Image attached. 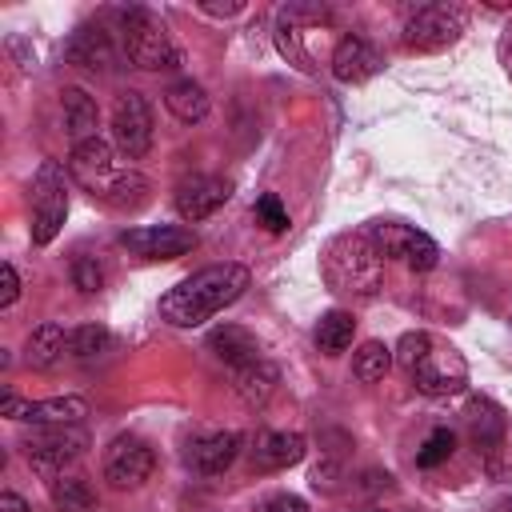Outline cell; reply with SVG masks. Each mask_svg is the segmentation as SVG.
Listing matches in <instances>:
<instances>
[{
	"mask_svg": "<svg viewBox=\"0 0 512 512\" xmlns=\"http://www.w3.org/2000/svg\"><path fill=\"white\" fill-rule=\"evenodd\" d=\"M464 424H468L472 444L484 452V460L496 464V456L508 448V412L488 396H472L464 408Z\"/></svg>",
	"mask_w": 512,
	"mask_h": 512,
	"instance_id": "14",
	"label": "cell"
},
{
	"mask_svg": "<svg viewBox=\"0 0 512 512\" xmlns=\"http://www.w3.org/2000/svg\"><path fill=\"white\" fill-rule=\"evenodd\" d=\"M256 512H308V504H304L300 496H292V492H276V496H268Z\"/></svg>",
	"mask_w": 512,
	"mask_h": 512,
	"instance_id": "34",
	"label": "cell"
},
{
	"mask_svg": "<svg viewBox=\"0 0 512 512\" xmlns=\"http://www.w3.org/2000/svg\"><path fill=\"white\" fill-rule=\"evenodd\" d=\"M60 112H64V132L84 144L96 136V124H100V112H96V100L84 92V88H64L60 92Z\"/></svg>",
	"mask_w": 512,
	"mask_h": 512,
	"instance_id": "22",
	"label": "cell"
},
{
	"mask_svg": "<svg viewBox=\"0 0 512 512\" xmlns=\"http://www.w3.org/2000/svg\"><path fill=\"white\" fill-rule=\"evenodd\" d=\"M352 332H356L352 312L332 308V312H324V316H320V324H316V348H320V352H328V356H340V352L352 344Z\"/></svg>",
	"mask_w": 512,
	"mask_h": 512,
	"instance_id": "25",
	"label": "cell"
},
{
	"mask_svg": "<svg viewBox=\"0 0 512 512\" xmlns=\"http://www.w3.org/2000/svg\"><path fill=\"white\" fill-rule=\"evenodd\" d=\"M104 348H108V328H100V324H80V328L68 332V352L76 360H92Z\"/></svg>",
	"mask_w": 512,
	"mask_h": 512,
	"instance_id": "29",
	"label": "cell"
},
{
	"mask_svg": "<svg viewBox=\"0 0 512 512\" xmlns=\"http://www.w3.org/2000/svg\"><path fill=\"white\" fill-rule=\"evenodd\" d=\"M208 348H212L224 364H232V368H244V364H252V360H264V356H260V340H256L248 328H240V324H220V328H212Z\"/></svg>",
	"mask_w": 512,
	"mask_h": 512,
	"instance_id": "21",
	"label": "cell"
},
{
	"mask_svg": "<svg viewBox=\"0 0 512 512\" xmlns=\"http://www.w3.org/2000/svg\"><path fill=\"white\" fill-rule=\"evenodd\" d=\"M504 512H512V500H508V504H504Z\"/></svg>",
	"mask_w": 512,
	"mask_h": 512,
	"instance_id": "38",
	"label": "cell"
},
{
	"mask_svg": "<svg viewBox=\"0 0 512 512\" xmlns=\"http://www.w3.org/2000/svg\"><path fill=\"white\" fill-rule=\"evenodd\" d=\"M504 68H508V76H512V44L504 48Z\"/></svg>",
	"mask_w": 512,
	"mask_h": 512,
	"instance_id": "37",
	"label": "cell"
},
{
	"mask_svg": "<svg viewBox=\"0 0 512 512\" xmlns=\"http://www.w3.org/2000/svg\"><path fill=\"white\" fill-rule=\"evenodd\" d=\"M120 24H124V52H128V60H132L136 68H144V72H164V68H180V64H184L180 48L172 44V36H168V28L160 24L156 12H148V8H128Z\"/></svg>",
	"mask_w": 512,
	"mask_h": 512,
	"instance_id": "5",
	"label": "cell"
},
{
	"mask_svg": "<svg viewBox=\"0 0 512 512\" xmlns=\"http://www.w3.org/2000/svg\"><path fill=\"white\" fill-rule=\"evenodd\" d=\"M16 296H20V276H16V268L4 260V264H0V308H12Z\"/></svg>",
	"mask_w": 512,
	"mask_h": 512,
	"instance_id": "33",
	"label": "cell"
},
{
	"mask_svg": "<svg viewBox=\"0 0 512 512\" xmlns=\"http://www.w3.org/2000/svg\"><path fill=\"white\" fill-rule=\"evenodd\" d=\"M0 416L8 420H24L36 428H56V424H80L88 416L84 396H48V400H20V396H4L0 400Z\"/></svg>",
	"mask_w": 512,
	"mask_h": 512,
	"instance_id": "13",
	"label": "cell"
},
{
	"mask_svg": "<svg viewBox=\"0 0 512 512\" xmlns=\"http://www.w3.org/2000/svg\"><path fill=\"white\" fill-rule=\"evenodd\" d=\"M392 360H396L392 348H384L380 340H364V344L356 348V356H352V376H356L360 384H376V380L388 376Z\"/></svg>",
	"mask_w": 512,
	"mask_h": 512,
	"instance_id": "28",
	"label": "cell"
},
{
	"mask_svg": "<svg viewBox=\"0 0 512 512\" xmlns=\"http://www.w3.org/2000/svg\"><path fill=\"white\" fill-rule=\"evenodd\" d=\"M380 68H384V56H380L360 32L340 36V44H336V52H332V76H336L340 84H360V80L376 76Z\"/></svg>",
	"mask_w": 512,
	"mask_h": 512,
	"instance_id": "17",
	"label": "cell"
},
{
	"mask_svg": "<svg viewBox=\"0 0 512 512\" xmlns=\"http://www.w3.org/2000/svg\"><path fill=\"white\" fill-rule=\"evenodd\" d=\"M320 276L340 296H372L384 280V252L372 244L364 228L340 232L328 240L320 256Z\"/></svg>",
	"mask_w": 512,
	"mask_h": 512,
	"instance_id": "4",
	"label": "cell"
},
{
	"mask_svg": "<svg viewBox=\"0 0 512 512\" xmlns=\"http://www.w3.org/2000/svg\"><path fill=\"white\" fill-rule=\"evenodd\" d=\"M164 108L180 120V124H200L208 116V92L196 84V80H176L164 88Z\"/></svg>",
	"mask_w": 512,
	"mask_h": 512,
	"instance_id": "23",
	"label": "cell"
},
{
	"mask_svg": "<svg viewBox=\"0 0 512 512\" xmlns=\"http://www.w3.org/2000/svg\"><path fill=\"white\" fill-rule=\"evenodd\" d=\"M240 432H204V436H192L188 448H184V464L200 476H220L232 468V460L240 456Z\"/></svg>",
	"mask_w": 512,
	"mask_h": 512,
	"instance_id": "16",
	"label": "cell"
},
{
	"mask_svg": "<svg viewBox=\"0 0 512 512\" xmlns=\"http://www.w3.org/2000/svg\"><path fill=\"white\" fill-rule=\"evenodd\" d=\"M120 244L140 260H176L196 248V232L180 224H144V228H124Z\"/></svg>",
	"mask_w": 512,
	"mask_h": 512,
	"instance_id": "12",
	"label": "cell"
},
{
	"mask_svg": "<svg viewBox=\"0 0 512 512\" xmlns=\"http://www.w3.org/2000/svg\"><path fill=\"white\" fill-rule=\"evenodd\" d=\"M68 348V332L56 324V320H44L28 332V344H24V360L32 368H52Z\"/></svg>",
	"mask_w": 512,
	"mask_h": 512,
	"instance_id": "24",
	"label": "cell"
},
{
	"mask_svg": "<svg viewBox=\"0 0 512 512\" xmlns=\"http://www.w3.org/2000/svg\"><path fill=\"white\" fill-rule=\"evenodd\" d=\"M452 448H456V436H452V428H436L424 444H420V452H416V464L420 468H436V464H444L448 456H452Z\"/></svg>",
	"mask_w": 512,
	"mask_h": 512,
	"instance_id": "30",
	"label": "cell"
},
{
	"mask_svg": "<svg viewBox=\"0 0 512 512\" xmlns=\"http://www.w3.org/2000/svg\"><path fill=\"white\" fill-rule=\"evenodd\" d=\"M396 364L408 372V380L424 396H456L468 384L464 356L432 332H404L396 344Z\"/></svg>",
	"mask_w": 512,
	"mask_h": 512,
	"instance_id": "3",
	"label": "cell"
},
{
	"mask_svg": "<svg viewBox=\"0 0 512 512\" xmlns=\"http://www.w3.org/2000/svg\"><path fill=\"white\" fill-rule=\"evenodd\" d=\"M112 144L128 156L140 160L152 148V104L144 100V92H124L112 108Z\"/></svg>",
	"mask_w": 512,
	"mask_h": 512,
	"instance_id": "11",
	"label": "cell"
},
{
	"mask_svg": "<svg viewBox=\"0 0 512 512\" xmlns=\"http://www.w3.org/2000/svg\"><path fill=\"white\" fill-rule=\"evenodd\" d=\"M256 220H260L268 232H284V228H288V212H284V204H280L272 192L256 200Z\"/></svg>",
	"mask_w": 512,
	"mask_h": 512,
	"instance_id": "32",
	"label": "cell"
},
{
	"mask_svg": "<svg viewBox=\"0 0 512 512\" xmlns=\"http://www.w3.org/2000/svg\"><path fill=\"white\" fill-rule=\"evenodd\" d=\"M24 448H28V464H32L40 476L56 480V476L64 472V464H72V460L84 456V448H88V432H84L80 424L36 428V432L28 436Z\"/></svg>",
	"mask_w": 512,
	"mask_h": 512,
	"instance_id": "9",
	"label": "cell"
},
{
	"mask_svg": "<svg viewBox=\"0 0 512 512\" xmlns=\"http://www.w3.org/2000/svg\"><path fill=\"white\" fill-rule=\"evenodd\" d=\"M204 12H212V16H236L240 12V4H200Z\"/></svg>",
	"mask_w": 512,
	"mask_h": 512,
	"instance_id": "36",
	"label": "cell"
},
{
	"mask_svg": "<svg viewBox=\"0 0 512 512\" xmlns=\"http://www.w3.org/2000/svg\"><path fill=\"white\" fill-rule=\"evenodd\" d=\"M276 48H280L296 68L312 72V56H308L304 44H300V12H296V4H288V8L276 12Z\"/></svg>",
	"mask_w": 512,
	"mask_h": 512,
	"instance_id": "26",
	"label": "cell"
},
{
	"mask_svg": "<svg viewBox=\"0 0 512 512\" xmlns=\"http://www.w3.org/2000/svg\"><path fill=\"white\" fill-rule=\"evenodd\" d=\"M364 232L372 236V244L384 252V256H400L412 272H432L440 264V248L428 232L412 228V224H400V220H372L364 224Z\"/></svg>",
	"mask_w": 512,
	"mask_h": 512,
	"instance_id": "8",
	"label": "cell"
},
{
	"mask_svg": "<svg viewBox=\"0 0 512 512\" xmlns=\"http://www.w3.org/2000/svg\"><path fill=\"white\" fill-rule=\"evenodd\" d=\"M0 512H28V504L16 492H0Z\"/></svg>",
	"mask_w": 512,
	"mask_h": 512,
	"instance_id": "35",
	"label": "cell"
},
{
	"mask_svg": "<svg viewBox=\"0 0 512 512\" xmlns=\"http://www.w3.org/2000/svg\"><path fill=\"white\" fill-rule=\"evenodd\" d=\"M464 24H468V16H464L460 4H444V0L440 4H420L416 12H408L400 44L408 52H440V48L460 40Z\"/></svg>",
	"mask_w": 512,
	"mask_h": 512,
	"instance_id": "6",
	"label": "cell"
},
{
	"mask_svg": "<svg viewBox=\"0 0 512 512\" xmlns=\"http://www.w3.org/2000/svg\"><path fill=\"white\" fill-rule=\"evenodd\" d=\"M156 468V452L140 440V436H116L108 448H104V460H100V472L112 488L120 492H132L140 488Z\"/></svg>",
	"mask_w": 512,
	"mask_h": 512,
	"instance_id": "10",
	"label": "cell"
},
{
	"mask_svg": "<svg viewBox=\"0 0 512 512\" xmlns=\"http://www.w3.org/2000/svg\"><path fill=\"white\" fill-rule=\"evenodd\" d=\"M52 504L56 512H96V492L84 476H56L52 480Z\"/></svg>",
	"mask_w": 512,
	"mask_h": 512,
	"instance_id": "27",
	"label": "cell"
},
{
	"mask_svg": "<svg viewBox=\"0 0 512 512\" xmlns=\"http://www.w3.org/2000/svg\"><path fill=\"white\" fill-rule=\"evenodd\" d=\"M376 512H384V508H376Z\"/></svg>",
	"mask_w": 512,
	"mask_h": 512,
	"instance_id": "39",
	"label": "cell"
},
{
	"mask_svg": "<svg viewBox=\"0 0 512 512\" xmlns=\"http://www.w3.org/2000/svg\"><path fill=\"white\" fill-rule=\"evenodd\" d=\"M276 384H280V368L268 360H252L244 368H232V388L248 408H264L268 396L276 392Z\"/></svg>",
	"mask_w": 512,
	"mask_h": 512,
	"instance_id": "20",
	"label": "cell"
},
{
	"mask_svg": "<svg viewBox=\"0 0 512 512\" xmlns=\"http://www.w3.org/2000/svg\"><path fill=\"white\" fill-rule=\"evenodd\" d=\"M304 452H308V440L300 432H260L252 448V464L260 472H280V468L300 464Z\"/></svg>",
	"mask_w": 512,
	"mask_h": 512,
	"instance_id": "19",
	"label": "cell"
},
{
	"mask_svg": "<svg viewBox=\"0 0 512 512\" xmlns=\"http://www.w3.org/2000/svg\"><path fill=\"white\" fill-rule=\"evenodd\" d=\"M248 280L252 276L244 264H232V260L208 264L160 296V320H168L172 328H196L216 312H224L228 304H236L248 292Z\"/></svg>",
	"mask_w": 512,
	"mask_h": 512,
	"instance_id": "2",
	"label": "cell"
},
{
	"mask_svg": "<svg viewBox=\"0 0 512 512\" xmlns=\"http://www.w3.org/2000/svg\"><path fill=\"white\" fill-rule=\"evenodd\" d=\"M64 216H68L64 168L56 160H44L32 176V244H52Z\"/></svg>",
	"mask_w": 512,
	"mask_h": 512,
	"instance_id": "7",
	"label": "cell"
},
{
	"mask_svg": "<svg viewBox=\"0 0 512 512\" xmlns=\"http://www.w3.org/2000/svg\"><path fill=\"white\" fill-rule=\"evenodd\" d=\"M64 56H68L76 68H88V72H112V68H116V48H112L108 32H104V28H92V24H84V28H76V32L68 36Z\"/></svg>",
	"mask_w": 512,
	"mask_h": 512,
	"instance_id": "18",
	"label": "cell"
},
{
	"mask_svg": "<svg viewBox=\"0 0 512 512\" xmlns=\"http://www.w3.org/2000/svg\"><path fill=\"white\" fill-rule=\"evenodd\" d=\"M232 196V184L224 176H188L176 184V212L184 220H208L216 208H224V200Z\"/></svg>",
	"mask_w": 512,
	"mask_h": 512,
	"instance_id": "15",
	"label": "cell"
},
{
	"mask_svg": "<svg viewBox=\"0 0 512 512\" xmlns=\"http://www.w3.org/2000/svg\"><path fill=\"white\" fill-rule=\"evenodd\" d=\"M68 176L92 196V200H104L108 208L116 212H136L148 204V176L132 164H120L116 160V144H108L104 136H92L84 144H72V156H68Z\"/></svg>",
	"mask_w": 512,
	"mask_h": 512,
	"instance_id": "1",
	"label": "cell"
},
{
	"mask_svg": "<svg viewBox=\"0 0 512 512\" xmlns=\"http://www.w3.org/2000/svg\"><path fill=\"white\" fill-rule=\"evenodd\" d=\"M72 284H76L84 296H92V292L104 288V272H100L96 256H76V260H72Z\"/></svg>",
	"mask_w": 512,
	"mask_h": 512,
	"instance_id": "31",
	"label": "cell"
}]
</instances>
